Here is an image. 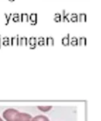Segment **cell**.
<instances>
[{
  "instance_id": "22",
  "label": "cell",
  "mask_w": 101,
  "mask_h": 121,
  "mask_svg": "<svg viewBox=\"0 0 101 121\" xmlns=\"http://www.w3.org/2000/svg\"><path fill=\"white\" fill-rule=\"evenodd\" d=\"M9 1H10V2H14L15 0H9Z\"/></svg>"
},
{
  "instance_id": "16",
  "label": "cell",
  "mask_w": 101,
  "mask_h": 121,
  "mask_svg": "<svg viewBox=\"0 0 101 121\" xmlns=\"http://www.w3.org/2000/svg\"><path fill=\"white\" fill-rule=\"evenodd\" d=\"M46 42H45V39L43 37H39L37 39V44L39 46H43L45 45Z\"/></svg>"
},
{
  "instance_id": "9",
  "label": "cell",
  "mask_w": 101,
  "mask_h": 121,
  "mask_svg": "<svg viewBox=\"0 0 101 121\" xmlns=\"http://www.w3.org/2000/svg\"><path fill=\"white\" fill-rule=\"evenodd\" d=\"M2 44H3V45L5 47L11 45V40H10L9 37L5 36V37H3V40H2Z\"/></svg>"
},
{
  "instance_id": "6",
  "label": "cell",
  "mask_w": 101,
  "mask_h": 121,
  "mask_svg": "<svg viewBox=\"0 0 101 121\" xmlns=\"http://www.w3.org/2000/svg\"><path fill=\"white\" fill-rule=\"evenodd\" d=\"M29 19L31 20V25H35L37 23V14L35 13H32L31 14V15L29 16Z\"/></svg>"
},
{
  "instance_id": "23",
  "label": "cell",
  "mask_w": 101,
  "mask_h": 121,
  "mask_svg": "<svg viewBox=\"0 0 101 121\" xmlns=\"http://www.w3.org/2000/svg\"><path fill=\"white\" fill-rule=\"evenodd\" d=\"M1 120H2V118H1V117H0V121H1Z\"/></svg>"
},
{
  "instance_id": "7",
  "label": "cell",
  "mask_w": 101,
  "mask_h": 121,
  "mask_svg": "<svg viewBox=\"0 0 101 121\" xmlns=\"http://www.w3.org/2000/svg\"><path fill=\"white\" fill-rule=\"evenodd\" d=\"M62 44L63 46H68L70 44V34H67L62 39Z\"/></svg>"
},
{
  "instance_id": "12",
  "label": "cell",
  "mask_w": 101,
  "mask_h": 121,
  "mask_svg": "<svg viewBox=\"0 0 101 121\" xmlns=\"http://www.w3.org/2000/svg\"><path fill=\"white\" fill-rule=\"evenodd\" d=\"M78 44L79 46H86L87 45V39L85 37H80L78 40Z\"/></svg>"
},
{
  "instance_id": "13",
  "label": "cell",
  "mask_w": 101,
  "mask_h": 121,
  "mask_svg": "<svg viewBox=\"0 0 101 121\" xmlns=\"http://www.w3.org/2000/svg\"><path fill=\"white\" fill-rule=\"evenodd\" d=\"M21 21L23 23H27L29 21V15L26 13H23L21 14Z\"/></svg>"
},
{
  "instance_id": "14",
  "label": "cell",
  "mask_w": 101,
  "mask_h": 121,
  "mask_svg": "<svg viewBox=\"0 0 101 121\" xmlns=\"http://www.w3.org/2000/svg\"><path fill=\"white\" fill-rule=\"evenodd\" d=\"M78 20L79 22H86L87 21V15L86 14H83V13H81L78 15Z\"/></svg>"
},
{
  "instance_id": "18",
  "label": "cell",
  "mask_w": 101,
  "mask_h": 121,
  "mask_svg": "<svg viewBox=\"0 0 101 121\" xmlns=\"http://www.w3.org/2000/svg\"><path fill=\"white\" fill-rule=\"evenodd\" d=\"M11 19H12L13 22L18 23V22L20 21V15H19L18 13H15V14L12 15V17H11Z\"/></svg>"
},
{
  "instance_id": "21",
  "label": "cell",
  "mask_w": 101,
  "mask_h": 121,
  "mask_svg": "<svg viewBox=\"0 0 101 121\" xmlns=\"http://www.w3.org/2000/svg\"><path fill=\"white\" fill-rule=\"evenodd\" d=\"M1 35H0V48H1Z\"/></svg>"
},
{
  "instance_id": "1",
  "label": "cell",
  "mask_w": 101,
  "mask_h": 121,
  "mask_svg": "<svg viewBox=\"0 0 101 121\" xmlns=\"http://www.w3.org/2000/svg\"><path fill=\"white\" fill-rule=\"evenodd\" d=\"M3 118L7 121H28L31 120L32 117L27 113H20L15 109H8L3 112Z\"/></svg>"
},
{
  "instance_id": "3",
  "label": "cell",
  "mask_w": 101,
  "mask_h": 121,
  "mask_svg": "<svg viewBox=\"0 0 101 121\" xmlns=\"http://www.w3.org/2000/svg\"><path fill=\"white\" fill-rule=\"evenodd\" d=\"M28 44L30 45L31 49H34L36 48L37 45V39L35 37H31L28 40Z\"/></svg>"
},
{
  "instance_id": "10",
  "label": "cell",
  "mask_w": 101,
  "mask_h": 121,
  "mask_svg": "<svg viewBox=\"0 0 101 121\" xmlns=\"http://www.w3.org/2000/svg\"><path fill=\"white\" fill-rule=\"evenodd\" d=\"M46 44H47V46H49V47H52V46H54V39L51 37V36H48L47 38V40H46Z\"/></svg>"
},
{
  "instance_id": "8",
  "label": "cell",
  "mask_w": 101,
  "mask_h": 121,
  "mask_svg": "<svg viewBox=\"0 0 101 121\" xmlns=\"http://www.w3.org/2000/svg\"><path fill=\"white\" fill-rule=\"evenodd\" d=\"M31 120L33 121H41V120H44V121H48L49 119L47 118V116H37L34 118L31 119Z\"/></svg>"
},
{
  "instance_id": "20",
  "label": "cell",
  "mask_w": 101,
  "mask_h": 121,
  "mask_svg": "<svg viewBox=\"0 0 101 121\" xmlns=\"http://www.w3.org/2000/svg\"><path fill=\"white\" fill-rule=\"evenodd\" d=\"M4 15H5V18H6L5 25H8V24H9V23H10V21H11V17H12V14L7 15V13H5Z\"/></svg>"
},
{
  "instance_id": "17",
  "label": "cell",
  "mask_w": 101,
  "mask_h": 121,
  "mask_svg": "<svg viewBox=\"0 0 101 121\" xmlns=\"http://www.w3.org/2000/svg\"><path fill=\"white\" fill-rule=\"evenodd\" d=\"M70 21L73 23H75L78 21V15L75 14V13H72L71 15H70Z\"/></svg>"
},
{
  "instance_id": "4",
  "label": "cell",
  "mask_w": 101,
  "mask_h": 121,
  "mask_svg": "<svg viewBox=\"0 0 101 121\" xmlns=\"http://www.w3.org/2000/svg\"><path fill=\"white\" fill-rule=\"evenodd\" d=\"M28 45V40L25 36H22V37L19 38V46H23L26 47Z\"/></svg>"
},
{
  "instance_id": "11",
  "label": "cell",
  "mask_w": 101,
  "mask_h": 121,
  "mask_svg": "<svg viewBox=\"0 0 101 121\" xmlns=\"http://www.w3.org/2000/svg\"><path fill=\"white\" fill-rule=\"evenodd\" d=\"M52 108L51 106H40V107H38V109L41 112H49L50 109Z\"/></svg>"
},
{
  "instance_id": "2",
  "label": "cell",
  "mask_w": 101,
  "mask_h": 121,
  "mask_svg": "<svg viewBox=\"0 0 101 121\" xmlns=\"http://www.w3.org/2000/svg\"><path fill=\"white\" fill-rule=\"evenodd\" d=\"M70 15H71V14L68 12H67V11H65V10H63L62 11V21L63 22H70Z\"/></svg>"
},
{
  "instance_id": "5",
  "label": "cell",
  "mask_w": 101,
  "mask_h": 121,
  "mask_svg": "<svg viewBox=\"0 0 101 121\" xmlns=\"http://www.w3.org/2000/svg\"><path fill=\"white\" fill-rule=\"evenodd\" d=\"M19 35L11 37V46H19Z\"/></svg>"
},
{
  "instance_id": "19",
  "label": "cell",
  "mask_w": 101,
  "mask_h": 121,
  "mask_svg": "<svg viewBox=\"0 0 101 121\" xmlns=\"http://www.w3.org/2000/svg\"><path fill=\"white\" fill-rule=\"evenodd\" d=\"M54 20L57 23H59L62 21V16H61V14L59 13H55V16H54Z\"/></svg>"
},
{
  "instance_id": "15",
  "label": "cell",
  "mask_w": 101,
  "mask_h": 121,
  "mask_svg": "<svg viewBox=\"0 0 101 121\" xmlns=\"http://www.w3.org/2000/svg\"><path fill=\"white\" fill-rule=\"evenodd\" d=\"M70 44H71V46H77L78 45V38L73 36L70 40Z\"/></svg>"
}]
</instances>
